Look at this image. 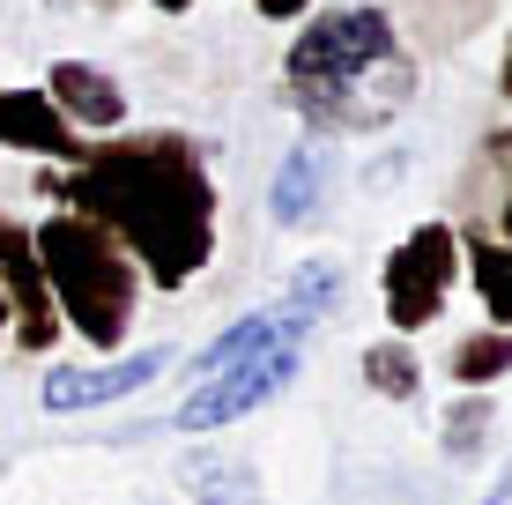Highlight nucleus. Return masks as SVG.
Instances as JSON below:
<instances>
[{
  "label": "nucleus",
  "mask_w": 512,
  "mask_h": 505,
  "mask_svg": "<svg viewBox=\"0 0 512 505\" xmlns=\"http://www.w3.org/2000/svg\"><path fill=\"white\" fill-rule=\"evenodd\" d=\"M38 194L112 231L156 290H186L216 253V179L186 134H112L82 164L45 171Z\"/></svg>",
  "instance_id": "f257e3e1"
},
{
  "label": "nucleus",
  "mask_w": 512,
  "mask_h": 505,
  "mask_svg": "<svg viewBox=\"0 0 512 505\" xmlns=\"http://www.w3.org/2000/svg\"><path fill=\"white\" fill-rule=\"evenodd\" d=\"M290 104L305 112V127L320 134H379L409 112L416 97V60L401 45L394 15L386 8H320L305 30H297L290 60Z\"/></svg>",
  "instance_id": "f03ea898"
},
{
  "label": "nucleus",
  "mask_w": 512,
  "mask_h": 505,
  "mask_svg": "<svg viewBox=\"0 0 512 505\" xmlns=\"http://www.w3.org/2000/svg\"><path fill=\"white\" fill-rule=\"evenodd\" d=\"M30 246H38L60 327H75L90 350H119L134 327V298H141V268L127 260V246L112 231H97L90 216H75V208L45 216L30 231Z\"/></svg>",
  "instance_id": "7ed1b4c3"
},
{
  "label": "nucleus",
  "mask_w": 512,
  "mask_h": 505,
  "mask_svg": "<svg viewBox=\"0 0 512 505\" xmlns=\"http://www.w3.org/2000/svg\"><path fill=\"white\" fill-rule=\"evenodd\" d=\"M453 268H461V231L453 223H416L386 253V320H394V335H423L446 312Z\"/></svg>",
  "instance_id": "20e7f679"
},
{
  "label": "nucleus",
  "mask_w": 512,
  "mask_h": 505,
  "mask_svg": "<svg viewBox=\"0 0 512 505\" xmlns=\"http://www.w3.org/2000/svg\"><path fill=\"white\" fill-rule=\"evenodd\" d=\"M297 357H305L297 342H275V350H260V357H238V364H223V372H208L179 402V431H216V424H238V416L268 409L297 379Z\"/></svg>",
  "instance_id": "39448f33"
},
{
  "label": "nucleus",
  "mask_w": 512,
  "mask_h": 505,
  "mask_svg": "<svg viewBox=\"0 0 512 505\" xmlns=\"http://www.w3.org/2000/svg\"><path fill=\"white\" fill-rule=\"evenodd\" d=\"M0 298L15 312V350H52L60 342V312H52V290H45V268H38V246L30 231L0 208Z\"/></svg>",
  "instance_id": "423d86ee"
},
{
  "label": "nucleus",
  "mask_w": 512,
  "mask_h": 505,
  "mask_svg": "<svg viewBox=\"0 0 512 505\" xmlns=\"http://www.w3.org/2000/svg\"><path fill=\"white\" fill-rule=\"evenodd\" d=\"M156 372H171V350H134V357L90 364V372H45V409H97V402H119V394H141Z\"/></svg>",
  "instance_id": "0eeeda50"
},
{
  "label": "nucleus",
  "mask_w": 512,
  "mask_h": 505,
  "mask_svg": "<svg viewBox=\"0 0 512 505\" xmlns=\"http://www.w3.org/2000/svg\"><path fill=\"white\" fill-rule=\"evenodd\" d=\"M0 149H30V156H52V164H82V134L60 119V104L45 90H0Z\"/></svg>",
  "instance_id": "6e6552de"
},
{
  "label": "nucleus",
  "mask_w": 512,
  "mask_h": 505,
  "mask_svg": "<svg viewBox=\"0 0 512 505\" xmlns=\"http://www.w3.org/2000/svg\"><path fill=\"white\" fill-rule=\"evenodd\" d=\"M45 97L60 104L67 127H90V134H112L119 119H127V90H119L104 67H90V60H60L52 82H45Z\"/></svg>",
  "instance_id": "1a4fd4ad"
},
{
  "label": "nucleus",
  "mask_w": 512,
  "mask_h": 505,
  "mask_svg": "<svg viewBox=\"0 0 512 505\" xmlns=\"http://www.w3.org/2000/svg\"><path fill=\"white\" fill-rule=\"evenodd\" d=\"M327 186H334V156L320 142H297L290 156H282V171H275V186H268V216L275 223H312L327 208Z\"/></svg>",
  "instance_id": "9d476101"
},
{
  "label": "nucleus",
  "mask_w": 512,
  "mask_h": 505,
  "mask_svg": "<svg viewBox=\"0 0 512 505\" xmlns=\"http://www.w3.org/2000/svg\"><path fill=\"white\" fill-rule=\"evenodd\" d=\"M179 483H186L193 505H260V476L231 454H186Z\"/></svg>",
  "instance_id": "9b49d317"
},
{
  "label": "nucleus",
  "mask_w": 512,
  "mask_h": 505,
  "mask_svg": "<svg viewBox=\"0 0 512 505\" xmlns=\"http://www.w3.org/2000/svg\"><path fill=\"white\" fill-rule=\"evenodd\" d=\"M468 275H475V290H483L490 327H512V246L505 238L468 231Z\"/></svg>",
  "instance_id": "f8f14e48"
},
{
  "label": "nucleus",
  "mask_w": 512,
  "mask_h": 505,
  "mask_svg": "<svg viewBox=\"0 0 512 505\" xmlns=\"http://www.w3.org/2000/svg\"><path fill=\"white\" fill-rule=\"evenodd\" d=\"M364 387L386 394V402H416V394H423V364L409 350V335L372 342V350H364Z\"/></svg>",
  "instance_id": "ddd939ff"
},
{
  "label": "nucleus",
  "mask_w": 512,
  "mask_h": 505,
  "mask_svg": "<svg viewBox=\"0 0 512 505\" xmlns=\"http://www.w3.org/2000/svg\"><path fill=\"white\" fill-rule=\"evenodd\" d=\"M461 387H498L512 372V327H483V335H461L453 342V364H446Z\"/></svg>",
  "instance_id": "4468645a"
},
{
  "label": "nucleus",
  "mask_w": 512,
  "mask_h": 505,
  "mask_svg": "<svg viewBox=\"0 0 512 505\" xmlns=\"http://www.w3.org/2000/svg\"><path fill=\"white\" fill-rule=\"evenodd\" d=\"M334 305H342V268H334V260H305V268L290 275V298L275 312H290L297 327H312V320H327Z\"/></svg>",
  "instance_id": "2eb2a0df"
},
{
  "label": "nucleus",
  "mask_w": 512,
  "mask_h": 505,
  "mask_svg": "<svg viewBox=\"0 0 512 505\" xmlns=\"http://www.w3.org/2000/svg\"><path fill=\"white\" fill-rule=\"evenodd\" d=\"M490 431H498V402H490L483 387H468L461 402L446 409V454H453V461H468L475 446L490 439Z\"/></svg>",
  "instance_id": "dca6fc26"
},
{
  "label": "nucleus",
  "mask_w": 512,
  "mask_h": 505,
  "mask_svg": "<svg viewBox=\"0 0 512 505\" xmlns=\"http://www.w3.org/2000/svg\"><path fill=\"white\" fill-rule=\"evenodd\" d=\"M483 171H498V201H490V223H498V238L512 246V127H498V134H483Z\"/></svg>",
  "instance_id": "f3484780"
},
{
  "label": "nucleus",
  "mask_w": 512,
  "mask_h": 505,
  "mask_svg": "<svg viewBox=\"0 0 512 505\" xmlns=\"http://www.w3.org/2000/svg\"><path fill=\"white\" fill-rule=\"evenodd\" d=\"M305 8H312V0H260V15H268V23H297Z\"/></svg>",
  "instance_id": "a211bd4d"
},
{
  "label": "nucleus",
  "mask_w": 512,
  "mask_h": 505,
  "mask_svg": "<svg viewBox=\"0 0 512 505\" xmlns=\"http://www.w3.org/2000/svg\"><path fill=\"white\" fill-rule=\"evenodd\" d=\"M498 90L512 97V38H505V67H498Z\"/></svg>",
  "instance_id": "6ab92c4d"
},
{
  "label": "nucleus",
  "mask_w": 512,
  "mask_h": 505,
  "mask_svg": "<svg viewBox=\"0 0 512 505\" xmlns=\"http://www.w3.org/2000/svg\"><path fill=\"white\" fill-rule=\"evenodd\" d=\"M483 505H512V468H505V483H498V491H490Z\"/></svg>",
  "instance_id": "aec40b11"
},
{
  "label": "nucleus",
  "mask_w": 512,
  "mask_h": 505,
  "mask_svg": "<svg viewBox=\"0 0 512 505\" xmlns=\"http://www.w3.org/2000/svg\"><path fill=\"white\" fill-rule=\"evenodd\" d=\"M156 8H164V15H186V8H193V0H156Z\"/></svg>",
  "instance_id": "412c9836"
},
{
  "label": "nucleus",
  "mask_w": 512,
  "mask_h": 505,
  "mask_svg": "<svg viewBox=\"0 0 512 505\" xmlns=\"http://www.w3.org/2000/svg\"><path fill=\"white\" fill-rule=\"evenodd\" d=\"M0 342H8V298H0Z\"/></svg>",
  "instance_id": "4be33fe9"
}]
</instances>
